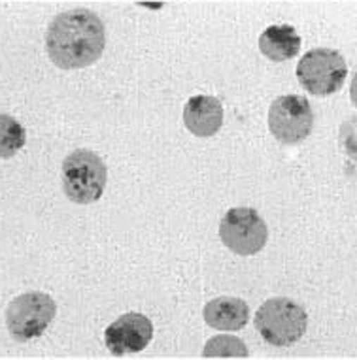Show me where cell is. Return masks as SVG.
I'll return each mask as SVG.
<instances>
[{
  "instance_id": "cell-8",
  "label": "cell",
  "mask_w": 357,
  "mask_h": 360,
  "mask_svg": "<svg viewBox=\"0 0 357 360\" xmlns=\"http://www.w3.org/2000/svg\"><path fill=\"white\" fill-rule=\"evenodd\" d=\"M154 340V323L144 313L129 311L119 315L104 330V343L115 356L140 353Z\"/></svg>"
},
{
  "instance_id": "cell-10",
  "label": "cell",
  "mask_w": 357,
  "mask_h": 360,
  "mask_svg": "<svg viewBox=\"0 0 357 360\" xmlns=\"http://www.w3.org/2000/svg\"><path fill=\"white\" fill-rule=\"evenodd\" d=\"M204 323L220 332H238L250 323L248 302L237 296H220L210 300L203 309Z\"/></svg>"
},
{
  "instance_id": "cell-14",
  "label": "cell",
  "mask_w": 357,
  "mask_h": 360,
  "mask_svg": "<svg viewBox=\"0 0 357 360\" xmlns=\"http://www.w3.org/2000/svg\"><path fill=\"white\" fill-rule=\"evenodd\" d=\"M146 8H161V4H142Z\"/></svg>"
},
{
  "instance_id": "cell-5",
  "label": "cell",
  "mask_w": 357,
  "mask_h": 360,
  "mask_svg": "<svg viewBox=\"0 0 357 360\" xmlns=\"http://www.w3.org/2000/svg\"><path fill=\"white\" fill-rule=\"evenodd\" d=\"M348 76L344 57L329 48L310 49L299 60L297 79L314 96H329L340 91Z\"/></svg>"
},
{
  "instance_id": "cell-2",
  "label": "cell",
  "mask_w": 357,
  "mask_h": 360,
  "mask_svg": "<svg viewBox=\"0 0 357 360\" xmlns=\"http://www.w3.org/2000/svg\"><path fill=\"white\" fill-rule=\"evenodd\" d=\"M253 321L259 336L274 347H287L297 343L308 328L306 309L286 296L263 302Z\"/></svg>"
},
{
  "instance_id": "cell-13",
  "label": "cell",
  "mask_w": 357,
  "mask_h": 360,
  "mask_svg": "<svg viewBox=\"0 0 357 360\" xmlns=\"http://www.w3.org/2000/svg\"><path fill=\"white\" fill-rule=\"evenodd\" d=\"M27 142V132L18 119L0 113V159H10L23 148Z\"/></svg>"
},
{
  "instance_id": "cell-9",
  "label": "cell",
  "mask_w": 357,
  "mask_h": 360,
  "mask_svg": "<svg viewBox=\"0 0 357 360\" xmlns=\"http://www.w3.org/2000/svg\"><path fill=\"white\" fill-rule=\"evenodd\" d=\"M184 124L193 136L210 138L218 134L223 124V106L215 96H191L184 108Z\"/></svg>"
},
{
  "instance_id": "cell-6",
  "label": "cell",
  "mask_w": 357,
  "mask_h": 360,
  "mask_svg": "<svg viewBox=\"0 0 357 360\" xmlns=\"http://www.w3.org/2000/svg\"><path fill=\"white\" fill-rule=\"evenodd\" d=\"M220 238L229 251L251 257L267 245V223L251 207H232L220 223Z\"/></svg>"
},
{
  "instance_id": "cell-3",
  "label": "cell",
  "mask_w": 357,
  "mask_h": 360,
  "mask_svg": "<svg viewBox=\"0 0 357 360\" xmlns=\"http://www.w3.org/2000/svg\"><path fill=\"white\" fill-rule=\"evenodd\" d=\"M104 160L89 149H76L63 160V191L74 204H93L106 189Z\"/></svg>"
},
{
  "instance_id": "cell-7",
  "label": "cell",
  "mask_w": 357,
  "mask_h": 360,
  "mask_svg": "<svg viewBox=\"0 0 357 360\" xmlns=\"http://www.w3.org/2000/svg\"><path fill=\"white\" fill-rule=\"evenodd\" d=\"M314 127V112L301 95H282L268 108V129L286 146L304 142Z\"/></svg>"
},
{
  "instance_id": "cell-12",
  "label": "cell",
  "mask_w": 357,
  "mask_h": 360,
  "mask_svg": "<svg viewBox=\"0 0 357 360\" xmlns=\"http://www.w3.org/2000/svg\"><path fill=\"white\" fill-rule=\"evenodd\" d=\"M250 349L234 334H215L204 343L203 356L206 359H244Z\"/></svg>"
},
{
  "instance_id": "cell-1",
  "label": "cell",
  "mask_w": 357,
  "mask_h": 360,
  "mask_svg": "<svg viewBox=\"0 0 357 360\" xmlns=\"http://www.w3.org/2000/svg\"><path fill=\"white\" fill-rule=\"evenodd\" d=\"M106 46L104 25L84 8L57 15L46 34V51L63 70L85 68L101 59Z\"/></svg>"
},
{
  "instance_id": "cell-11",
  "label": "cell",
  "mask_w": 357,
  "mask_h": 360,
  "mask_svg": "<svg viewBox=\"0 0 357 360\" xmlns=\"http://www.w3.org/2000/svg\"><path fill=\"white\" fill-rule=\"evenodd\" d=\"M259 51L268 60L284 63L297 57L301 51V36L289 25H273L259 36Z\"/></svg>"
},
{
  "instance_id": "cell-4",
  "label": "cell",
  "mask_w": 357,
  "mask_h": 360,
  "mask_svg": "<svg viewBox=\"0 0 357 360\" xmlns=\"http://www.w3.org/2000/svg\"><path fill=\"white\" fill-rule=\"evenodd\" d=\"M57 304L40 290L23 292L10 302L6 309V326L13 340L30 342L40 338L54 323Z\"/></svg>"
}]
</instances>
